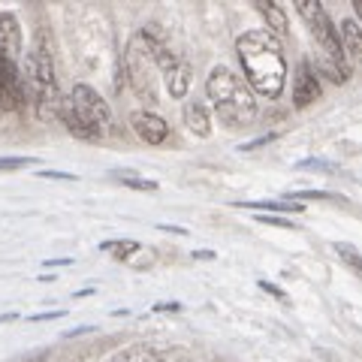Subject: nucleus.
<instances>
[{"instance_id":"obj_1","label":"nucleus","mask_w":362,"mask_h":362,"mask_svg":"<svg viewBox=\"0 0 362 362\" xmlns=\"http://www.w3.org/2000/svg\"><path fill=\"white\" fill-rule=\"evenodd\" d=\"M235 58L242 64L245 85L263 100H278L287 88V58L281 49V40H275L269 30H245L235 40Z\"/></svg>"},{"instance_id":"obj_2","label":"nucleus","mask_w":362,"mask_h":362,"mask_svg":"<svg viewBox=\"0 0 362 362\" xmlns=\"http://www.w3.org/2000/svg\"><path fill=\"white\" fill-rule=\"evenodd\" d=\"M25 94L28 103L33 106L40 121H58V109H61V90H58V76H54V58H52V45L45 30H37V37L30 42V52L25 58Z\"/></svg>"},{"instance_id":"obj_3","label":"nucleus","mask_w":362,"mask_h":362,"mask_svg":"<svg viewBox=\"0 0 362 362\" xmlns=\"http://www.w3.org/2000/svg\"><path fill=\"white\" fill-rule=\"evenodd\" d=\"M296 13L305 18L311 37L317 42V58H314V73L329 78L335 85H344L350 76H354V66L347 64L344 52H341V40H338V28L329 18L323 4L317 0H296Z\"/></svg>"},{"instance_id":"obj_4","label":"nucleus","mask_w":362,"mask_h":362,"mask_svg":"<svg viewBox=\"0 0 362 362\" xmlns=\"http://www.w3.org/2000/svg\"><path fill=\"white\" fill-rule=\"evenodd\" d=\"M206 94L211 100V109L221 124L226 127H247L257 118V100L247 90V85L235 76L230 66L218 64L206 78Z\"/></svg>"},{"instance_id":"obj_5","label":"nucleus","mask_w":362,"mask_h":362,"mask_svg":"<svg viewBox=\"0 0 362 362\" xmlns=\"http://www.w3.org/2000/svg\"><path fill=\"white\" fill-rule=\"evenodd\" d=\"M139 37H142L145 45L151 49L154 66L163 73V82H166L169 97H173V100H185L187 90H190V82H194V70H190L187 58H181L178 52H173L166 30L157 25V21H148V25L139 30Z\"/></svg>"},{"instance_id":"obj_6","label":"nucleus","mask_w":362,"mask_h":362,"mask_svg":"<svg viewBox=\"0 0 362 362\" xmlns=\"http://www.w3.org/2000/svg\"><path fill=\"white\" fill-rule=\"evenodd\" d=\"M118 73L124 76V82L130 85V90L142 103H157V66L151 58V49L145 45V40L139 33H133L127 49L121 54V64H118Z\"/></svg>"},{"instance_id":"obj_7","label":"nucleus","mask_w":362,"mask_h":362,"mask_svg":"<svg viewBox=\"0 0 362 362\" xmlns=\"http://www.w3.org/2000/svg\"><path fill=\"white\" fill-rule=\"evenodd\" d=\"M64 100L70 103L73 115L82 121V127L94 136V139H103L112 130V109L90 85H76L70 90V97H64Z\"/></svg>"},{"instance_id":"obj_8","label":"nucleus","mask_w":362,"mask_h":362,"mask_svg":"<svg viewBox=\"0 0 362 362\" xmlns=\"http://www.w3.org/2000/svg\"><path fill=\"white\" fill-rule=\"evenodd\" d=\"M28 106L21 66L0 54V112H21Z\"/></svg>"},{"instance_id":"obj_9","label":"nucleus","mask_w":362,"mask_h":362,"mask_svg":"<svg viewBox=\"0 0 362 362\" xmlns=\"http://www.w3.org/2000/svg\"><path fill=\"white\" fill-rule=\"evenodd\" d=\"M323 97V88H320V78H317L311 61H302L296 66V76H293V106L296 109H305L317 103Z\"/></svg>"},{"instance_id":"obj_10","label":"nucleus","mask_w":362,"mask_h":362,"mask_svg":"<svg viewBox=\"0 0 362 362\" xmlns=\"http://www.w3.org/2000/svg\"><path fill=\"white\" fill-rule=\"evenodd\" d=\"M130 127L145 145H163L169 136V124L151 109H136L130 115Z\"/></svg>"},{"instance_id":"obj_11","label":"nucleus","mask_w":362,"mask_h":362,"mask_svg":"<svg viewBox=\"0 0 362 362\" xmlns=\"http://www.w3.org/2000/svg\"><path fill=\"white\" fill-rule=\"evenodd\" d=\"M21 52H25V45H21V25L13 13H0V54L9 61H21Z\"/></svg>"},{"instance_id":"obj_12","label":"nucleus","mask_w":362,"mask_h":362,"mask_svg":"<svg viewBox=\"0 0 362 362\" xmlns=\"http://www.w3.org/2000/svg\"><path fill=\"white\" fill-rule=\"evenodd\" d=\"M257 13L266 18V28L263 30H269L275 40H281L287 33V13H284V6L281 4H272V0H257Z\"/></svg>"},{"instance_id":"obj_13","label":"nucleus","mask_w":362,"mask_h":362,"mask_svg":"<svg viewBox=\"0 0 362 362\" xmlns=\"http://www.w3.org/2000/svg\"><path fill=\"white\" fill-rule=\"evenodd\" d=\"M338 40H341V52H344L347 64L354 66V61H359V54H362V37H359L356 18H344L341 21V28H338Z\"/></svg>"},{"instance_id":"obj_14","label":"nucleus","mask_w":362,"mask_h":362,"mask_svg":"<svg viewBox=\"0 0 362 362\" xmlns=\"http://www.w3.org/2000/svg\"><path fill=\"white\" fill-rule=\"evenodd\" d=\"M109 362H166V356L151 344H127V347H121Z\"/></svg>"},{"instance_id":"obj_15","label":"nucleus","mask_w":362,"mask_h":362,"mask_svg":"<svg viewBox=\"0 0 362 362\" xmlns=\"http://www.w3.org/2000/svg\"><path fill=\"white\" fill-rule=\"evenodd\" d=\"M185 124L194 136H211V118H209L206 106L197 103V100L185 103Z\"/></svg>"},{"instance_id":"obj_16","label":"nucleus","mask_w":362,"mask_h":362,"mask_svg":"<svg viewBox=\"0 0 362 362\" xmlns=\"http://www.w3.org/2000/svg\"><path fill=\"white\" fill-rule=\"evenodd\" d=\"M58 121L64 124V130L66 133H73L76 139H85V142H97L94 136H90L85 127H82V121H78L76 115H73V109H70V103L66 100H61V109H58Z\"/></svg>"},{"instance_id":"obj_17","label":"nucleus","mask_w":362,"mask_h":362,"mask_svg":"<svg viewBox=\"0 0 362 362\" xmlns=\"http://www.w3.org/2000/svg\"><path fill=\"white\" fill-rule=\"evenodd\" d=\"M139 247L142 245L136 239H121V242H103V245H100V251L109 254L112 259H130V254H136Z\"/></svg>"},{"instance_id":"obj_18","label":"nucleus","mask_w":362,"mask_h":362,"mask_svg":"<svg viewBox=\"0 0 362 362\" xmlns=\"http://www.w3.org/2000/svg\"><path fill=\"white\" fill-rule=\"evenodd\" d=\"M118 181H121L124 187H130V190H142V194H157V190H160V185H157V181H151V178H139V175H130V173H121Z\"/></svg>"},{"instance_id":"obj_19","label":"nucleus","mask_w":362,"mask_h":362,"mask_svg":"<svg viewBox=\"0 0 362 362\" xmlns=\"http://www.w3.org/2000/svg\"><path fill=\"white\" fill-rule=\"evenodd\" d=\"M335 254H338V257H341V259H344V263H347L350 269H354V272H359V269H362V257H359V251H356V247H354V245H347V242H341V245H335Z\"/></svg>"},{"instance_id":"obj_20","label":"nucleus","mask_w":362,"mask_h":362,"mask_svg":"<svg viewBox=\"0 0 362 362\" xmlns=\"http://www.w3.org/2000/svg\"><path fill=\"white\" fill-rule=\"evenodd\" d=\"M37 157H0V173H16L25 166H37Z\"/></svg>"},{"instance_id":"obj_21","label":"nucleus","mask_w":362,"mask_h":362,"mask_svg":"<svg viewBox=\"0 0 362 362\" xmlns=\"http://www.w3.org/2000/svg\"><path fill=\"white\" fill-rule=\"evenodd\" d=\"M254 221L269 223V226H284V230H299V223H293V221H287V218H278V214H257Z\"/></svg>"},{"instance_id":"obj_22","label":"nucleus","mask_w":362,"mask_h":362,"mask_svg":"<svg viewBox=\"0 0 362 362\" xmlns=\"http://www.w3.org/2000/svg\"><path fill=\"white\" fill-rule=\"evenodd\" d=\"M257 284H259V290H266V293H269V296H275L278 302H287V293H284V290H281V287H275V284H272V281H266V278H259V281H257Z\"/></svg>"},{"instance_id":"obj_23","label":"nucleus","mask_w":362,"mask_h":362,"mask_svg":"<svg viewBox=\"0 0 362 362\" xmlns=\"http://www.w3.org/2000/svg\"><path fill=\"white\" fill-rule=\"evenodd\" d=\"M275 139H278V133H266V136H259V139H254V142H245V145H242V151H254V148H263V145L275 142Z\"/></svg>"},{"instance_id":"obj_24","label":"nucleus","mask_w":362,"mask_h":362,"mask_svg":"<svg viewBox=\"0 0 362 362\" xmlns=\"http://www.w3.org/2000/svg\"><path fill=\"white\" fill-rule=\"evenodd\" d=\"M154 311H169V314H178V311H181V305H178V302H160V305H154Z\"/></svg>"},{"instance_id":"obj_25","label":"nucleus","mask_w":362,"mask_h":362,"mask_svg":"<svg viewBox=\"0 0 362 362\" xmlns=\"http://www.w3.org/2000/svg\"><path fill=\"white\" fill-rule=\"evenodd\" d=\"M42 178H61V181H76V175H66V173H52V169H45V173H40Z\"/></svg>"},{"instance_id":"obj_26","label":"nucleus","mask_w":362,"mask_h":362,"mask_svg":"<svg viewBox=\"0 0 362 362\" xmlns=\"http://www.w3.org/2000/svg\"><path fill=\"white\" fill-rule=\"evenodd\" d=\"M54 317H64V311H49V314H33L30 320H54Z\"/></svg>"},{"instance_id":"obj_27","label":"nucleus","mask_w":362,"mask_h":362,"mask_svg":"<svg viewBox=\"0 0 362 362\" xmlns=\"http://www.w3.org/2000/svg\"><path fill=\"white\" fill-rule=\"evenodd\" d=\"M194 257H197V259H211V257H214V254H211V251H197V254H194Z\"/></svg>"}]
</instances>
